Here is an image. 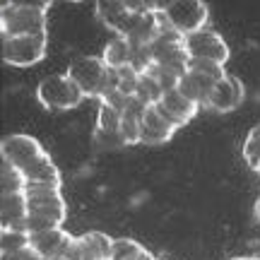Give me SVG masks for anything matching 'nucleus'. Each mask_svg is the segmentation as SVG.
I'll use <instances>...</instances> for the list:
<instances>
[{"instance_id":"obj_27","label":"nucleus","mask_w":260,"mask_h":260,"mask_svg":"<svg viewBox=\"0 0 260 260\" xmlns=\"http://www.w3.org/2000/svg\"><path fill=\"white\" fill-rule=\"evenodd\" d=\"M138 260H157V258H154V255H152V253H149V251H145V253H142V255H140Z\"/></svg>"},{"instance_id":"obj_24","label":"nucleus","mask_w":260,"mask_h":260,"mask_svg":"<svg viewBox=\"0 0 260 260\" xmlns=\"http://www.w3.org/2000/svg\"><path fill=\"white\" fill-rule=\"evenodd\" d=\"M186 70H193V73H200V75H205V77H212V80H224L226 77V73H224V65H217V63H212V60H188V68Z\"/></svg>"},{"instance_id":"obj_30","label":"nucleus","mask_w":260,"mask_h":260,"mask_svg":"<svg viewBox=\"0 0 260 260\" xmlns=\"http://www.w3.org/2000/svg\"><path fill=\"white\" fill-rule=\"evenodd\" d=\"M255 174H260V161H258V167H255Z\"/></svg>"},{"instance_id":"obj_20","label":"nucleus","mask_w":260,"mask_h":260,"mask_svg":"<svg viewBox=\"0 0 260 260\" xmlns=\"http://www.w3.org/2000/svg\"><path fill=\"white\" fill-rule=\"evenodd\" d=\"M145 251L147 248L142 243H138L135 239H113L111 260H138Z\"/></svg>"},{"instance_id":"obj_8","label":"nucleus","mask_w":260,"mask_h":260,"mask_svg":"<svg viewBox=\"0 0 260 260\" xmlns=\"http://www.w3.org/2000/svg\"><path fill=\"white\" fill-rule=\"evenodd\" d=\"M46 34L3 37V60L15 68H29L46 58Z\"/></svg>"},{"instance_id":"obj_28","label":"nucleus","mask_w":260,"mask_h":260,"mask_svg":"<svg viewBox=\"0 0 260 260\" xmlns=\"http://www.w3.org/2000/svg\"><path fill=\"white\" fill-rule=\"evenodd\" d=\"M255 217H258V222H260V198L255 200Z\"/></svg>"},{"instance_id":"obj_31","label":"nucleus","mask_w":260,"mask_h":260,"mask_svg":"<svg viewBox=\"0 0 260 260\" xmlns=\"http://www.w3.org/2000/svg\"><path fill=\"white\" fill-rule=\"evenodd\" d=\"M53 260H68V258H65V255H60V258H53Z\"/></svg>"},{"instance_id":"obj_6","label":"nucleus","mask_w":260,"mask_h":260,"mask_svg":"<svg viewBox=\"0 0 260 260\" xmlns=\"http://www.w3.org/2000/svg\"><path fill=\"white\" fill-rule=\"evenodd\" d=\"M161 17L171 29H176L181 37H190L200 29H207L210 10L200 0H171L164 5Z\"/></svg>"},{"instance_id":"obj_18","label":"nucleus","mask_w":260,"mask_h":260,"mask_svg":"<svg viewBox=\"0 0 260 260\" xmlns=\"http://www.w3.org/2000/svg\"><path fill=\"white\" fill-rule=\"evenodd\" d=\"M104 63L109 65V70H121V68H128L130 65V58H133V46L125 37H116L104 46Z\"/></svg>"},{"instance_id":"obj_2","label":"nucleus","mask_w":260,"mask_h":260,"mask_svg":"<svg viewBox=\"0 0 260 260\" xmlns=\"http://www.w3.org/2000/svg\"><path fill=\"white\" fill-rule=\"evenodd\" d=\"M51 3H3L0 5V34L29 37L46 34V12Z\"/></svg>"},{"instance_id":"obj_22","label":"nucleus","mask_w":260,"mask_h":260,"mask_svg":"<svg viewBox=\"0 0 260 260\" xmlns=\"http://www.w3.org/2000/svg\"><path fill=\"white\" fill-rule=\"evenodd\" d=\"M243 159L255 171V167H258V161H260V125L248 130L246 142H243Z\"/></svg>"},{"instance_id":"obj_1","label":"nucleus","mask_w":260,"mask_h":260,"mask_svg":"<svg viewBox=\"0 0 260 260\" xmlns=\"http://www.w3.org/2000/svg\"><path fill=\"white\" fill-rule=\"evenodd\" d=\"M0 157L24 178V183H58V186H63L58 167L51 161L44 145L31 135H24V133L8 135L0 145Z\"/></svg>"},{"instance_id":"obj_25","label":"nucleus","mask_w":260,"mask_h":260,"mask_svg":"<svg viewBox=\"0 0 260 260\" xmlns=\"http://www.w3.org/2000/svg\"><path fill=\"white\" fill-rule=\"evenodd\" d=\"M133 96H128V94H123L118 87L116 89H106V92L102 94V99H99V104H106V106H111V109H116V111H125L128 109V104Z\"/></svg>"},{"instance_id":"obj_10","label":"nucleus","mask_w":260,"mask_h":260,"mask_svg":"<svg viewBox=\"0 0 260 260\" xmlns=\"http://www.w3.org/2000/svg\"><path fill=\"white\" fill-rule=\"evenodd\" d=\"M70 241H73V234H68L63 226H58V229H46V232H37V234H29V248L37 253L41 260L60 258Z\"/></svg>"},{"instance_id":"obj_7","label":"nucleus","mask_w":260,"mask_h":260,"mask_svg":"<svg viewBox=\"0 0 260 260\" xmlns=\"http://www.w3.org/2000/svg\"><path fill=\"white\" fill-rule=\"evenodd\" d=\"M27 232H46L63 226L68 217V205L63 195H44V198H27Z\"/></svg>"},{"instance_id":"obj_13","label":"nucleus","mask_w":260,"mask_h":260,"mask_svg":"<svg viewBox=\"0 0 260 260\" xmlns=\"http://www.w3.org/2000/svg\"><path fill=\"white\" fill-rule=\"evenodd\" d=\"M241 102H243V82L239 77H234V75H226L224 80L217 82L207 109H212L217 113H229L236 111L241 106Z\"/></svg>"},{"instance_id":"obj_4","label":"nucleus","mask_w":260,"mask_h":260,"mask_svg":"<svg viewBox=\"0 0 260 260\" xmlns=\"http://www.w3.org/2000/svg\"><path fill=\"white\" fill-rule=\"evenodd\" d=\"M152 53V65H161L176 73H186L188 68V53H186V37H181L176 29H171L161 17V29H159L157 39L149 46Z\"/></svg>"},{"instance_id":"obj_32","label":"nucleus","mask_w":260,"mask_h":260,"mask_svg":"<svg viewBox=\"0 0 260 260\" xmlns=\"http://www.w3.org/2000/svg\"><path fill=\"white\" fill-rule=\"evenodd\" d=\"M157 260H164V258H157Z\"/></svg>"},{"instance_id":"obj_16","label":"nucleus","mask_w":260,"mask_h":260,"mask_svg":"<svg viewBox=\"0 0 260 260\" xmlns=\"http://www.w3.org/2000/svg\"><path fill=\"white\" fill-rule=\"evenodd\" d=\"M214 87H217V80L212 77H205L200 73H193V70H186L178 80V92L188 96L193 104L198 106H207L210 104V96H212Z\"/></svg>"},{"instance_id":"obj_17","label":"nucleus","mask_w":260,"mask_h":260,"mask_svg":"<svg viewBox=\"0 0 260 260\" xmlns=\"http://www.w3.org/2000/svg\"><path fill=\"white\" fill-rule=\"evenodd\" d=\"M77 243H80L82 260H111L113 239L104 232H87L77 236Z\"/></svg>"},{"instance_id":"obj_12","label":"nucleus","mask_w":260,"mask_h":260,"mask_svg":"<svg viewBox=\"0 0 260 260\" xmlns=\"http://www.w3.org/2000/svg\"><path fill=\"white\" fill-rule=\"evenodd\" d=\"M27 195L22 193H3L0 195V226L12 232H27ZM29 234V232H27Z\"/></svg>"},{"instance_id":"obj_21","label":"nucleus","mask_w":260,"mask_h":260,"mask_svg":"<svg viewBox=\"0 0 260 260\" xmlns=\"http://www.w3.org/2000/svg\"><path fill=\"white\" fill-rule=\"evenodd\" d=\"M29 246V234L27 232H12V229H3L0 232V255L3 253H15L19 248Z\"/></svg>"},{"instance_id":"obj_26","label":"nucleus","mask_w":260,"mask_h":260,"mask_svg":"<svg viewBox=\"0 0 260 260\" xmlns=\"http://www.w3.org/2000/svg\"><path fill=\"white\" fill-rule=\"evenodd\" d=\"M0 260H41V258L27 246V248H19V251H15V253H3Z\"/></svg>"},{"instance_id":"obj_23","label":"nucleus","mask_w":260,"mask_h":260,"mask_svg":"<svg viewBox=\"0 0 260 260\" xmlns=\"http://www.w3.org/2000/svg\"><path fill=\"white\" fill-rule=\"evenodd\" d=\"M24 186H27V183H24V178L19 176L10 164L3 161V174H0V188H3V193H22Z\"/></svg>"},{"instance_id":"obj_14","label":"nucleus","mask_w":260,"mask_h":260,"mask_svg":"<svg viewBox=\"0 0 260 260\" xmlns=\"http://www.w3.org/2000/svg\"><path fill=\"white\" fill-rule=\"evenodd\" d=\"M159 109L167 113V118L174 123V125H178V128H181V125H188V123L198 116V111H200L198 104H193L188 96H183V94L178 92V87L164 92L161 102H159Z\"/></svg>"},{"instance_id":"obj_9","label":"nucleus","mask_w":260,"mask_h":260,"mask_svg":"<svg viewBox=\"0 0 260 260\" xmlns=\"http://www.w3.org/2000/svg\"><path fill=\"white\" fill-rule=\"evenodd\" d=\"M186 53L188 60H212L217 65H224L229 60V46L219 31L214 29H200L190 37H186Z\"/></svg>"},{"instance_id":"obj_3","label":"nucleus","mask_w":260,"mask_h":260,"mask_svg":"<svg viewBox=\"0 0 260 260\" xmlns=\"http://www.w3.org/2000/svg\"><path fill=\"white\" fill-rule=\"evenodd\" d=\"M37 99L41 106H46L51 111H70L75 106H80L84 99L82 89L70 80V75H48L44 77L37 87Z\"/></svg>"},{"instance_id":"obj_29","label":"nucleus","mask_w":260,"mask_h":260,"mask_svg":"<svg viewBox=\"0 0 260 260\" xmlns=\"http://www.w3.org/2000/svg\"><path fill=\"white\" fill-rule=\"evenodd\" d=\"M232 260H260V258H232Z\"/></svg>"},{"instance_id":"obj_19","label":"nucleus","mask_w":260,"mask_h":260,"mask_svg":"<svg viewBox=\"0 0 260 260\" xmlns=\"http://www.w3.org/2000/svg\"><path fill=\"white\" fill-rule=\"evenodd\" d=\"M121 111H116L106 104H99V113H96V130L106 135V138H116L121 142ZM123 145V142H121Z\"/></svg>"},{"instance_id":"obj_5","label":"nucleus","mask_w":260,"mask_h":260,"mask_svg":"<svg viewBox=\"0 0 260 260\" xmlns=\"http://www.w3.org/2000/svg\"><path fill=\"white\" fill-rule=\"evenodd\" d=\"M68 75L82 89L84 96H94V99H102V94L109 89V80H111V70L104 63L102 56L77 58L75 63H70Z\"/></svg>"},{"instance_id":"obj_11","label":"nucleus","mask_w":260,"mask_h":260,"mask_svg":"<svg viewBox=\"0 0 260 260\" xmlns=\"http://www.w3.org/2000/svg\"><path fill=\"white\" fill-rule=\"evenodd\" d=\"M178 125L167 118V113L159 109V104L149 106L142 116V145H164L174 138Z\"/></svg>"},{"instance_id":"obj_15","label":"nucleus","mask_w":260,"mask_h":260,"mask_svg":"<svg viewBox=\"0 0 260 260\" xmlns=\"http://www.w3.org/2000/svg\"><path fill=\"white\" fill-rule=\"evenodd\" d=\"M94 12L99 15V19L106 27L113 29L118 37H123L130 17H133V3H128V0H99L94 5Z\"/></svg>"}]
</instances>
